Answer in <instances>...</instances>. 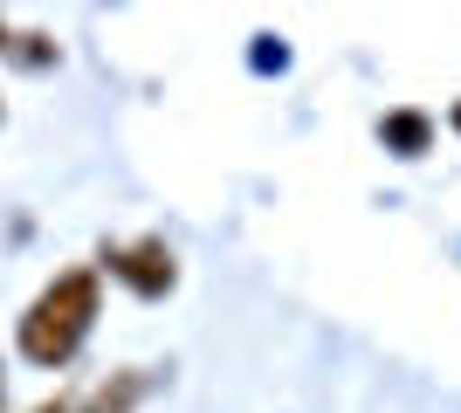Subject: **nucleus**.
Here are the masks:
<instances>
[{"label": "nucleus", "mask_w": 461, "mask_h": 413, "mask_svg": "<svg viewBox=\"0 0 461 413\" xmlns=\"http://www.w3.org/2000/svg\"><path fill=\"white\" fill-rule=\"evenodd\" d=\"M90 324H96V275L90 269L56 275V283L28 303V317H21V358H35V365H69L77 345L90 337Z\"/></svg>", "instance_id": "nucleus-1"}, {"label": "nucleus", "mask_w": 461, "mask_h": 413, "mask_svg": "<svg viewBox=\"0 0 461 413\" xmlns=\"http://www.w3.org/2000/svg\"><path fill=\"white\" fill-rule=\"evenodd\" d=\"M111 275H124L138 296H166L173 290V248L166 241H131V248H104Z\"/></svg>", "instance_id": "nucleus-2"}, {"label": "nucleus", "mask_w": 461, "mask_h": 413, "mask_svg": "<svg viewBox=\"0 0 461 413\" xmlns=\"http://www.w3.org/2000/svg\"><path fill=\"white\" fill-rule=\"evenodd\" d=\"M385 138H393V145H406V152H420V145H427V118L400 111V118H385Z\"/></svg>", "instance_id": "nucleus-3"}, {"label": "nucleus", "mask_w": 461, "mask_h": 413, "mask_svg": "<svg viewBox=\"0 0 461 413\" xmlns=\"http://www.w3.org/2000/svg\"><path fill=\"white\" fill-rule=\"evenodd\" d=\"M0 49H7V28H0Z\"/></svg>", "instance_id": "nucleus-4"}, {"label": "nucleus", "mask_w": 461, "mask_h": 413, "mask_svg": "<svg viewBox=\"0 0 461 413\" xmlns=\"http://www.w3.org/2000/svg\"><path fill=\"white\" fill-rule=\"evenodd\" d=\"M455 124H461V111H455Z\"/></svg>", "instance_id": "nucleus-5"}]
</instances>
